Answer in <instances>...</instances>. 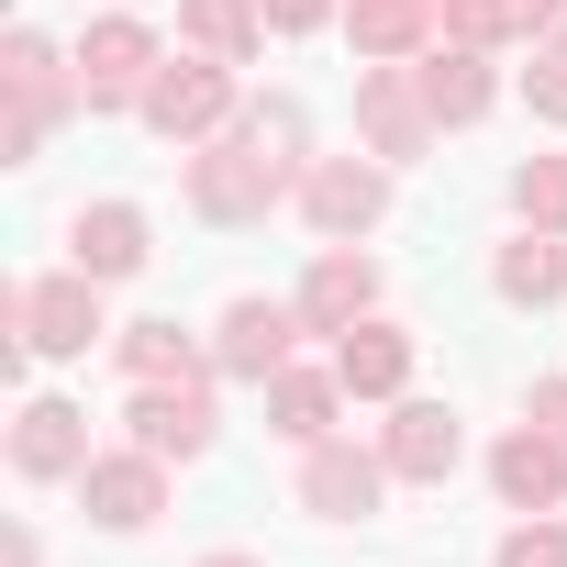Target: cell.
<instances>
[{
	"label": "cell",
	"instance_id": "obj_1",
	"mask_svg": "<svg viewBox=\"0 0 567 567\" xmlns=\"http://www.w3.org/2000/svg\"><path fill=\"white\" fill-rule=\"evenodd\" d=\"M0 368H23V357H90L112 323H101V278L68 267V278H12L0 290Z\"/></svg>",
	"mask_w": 567,
	"mask_h": 567
},
{
	"label": "cell",
	"instance_id": "obj_2",
	"mask_svg": "<svg viewBox=\"0 0 567 567\" xmlns=\"http://www.w3.org/2000/svg\"><path fill=\"white\" fill-rule=\"evenodd\" d=\"M290 178H301V167L278 156V145H256V134H212V145L189 156V212H200V223H267Z\"/></svg>",
	"mask_w": 567,
	"mask_h": 567
},
{
	"label": "cell",
	"instance_id": "obj_3",
	"mask_svg": "<svg viewBox=\"0 0 567 567\" xmlns=\"http://www.w3.org/2000/svg\"><path fill=\"white\" fill-rule=\"evenodd\" d=\"M167 145H212L223 134V112H234V68L223 56H178V68H156L145 79V101H134Z\"/></svg>",
	"mask_w": 567,
	"mask_h": 567
},
{
	"label": "cell",
	"instance_id": "obj_4",
	"mask_svg": "<svg viewBox=\"0 0 567 567\" xmlns=\"http://www.w3.org/2000/svg\"><path fill=\"white\" fill-rule=\"evenodd\" d=\"M301 212H312L323 245H357L390 212V156H323V167H301Z\"/></svg>",
	"mask_w": 567,
	"mask_h": 567
},
{
	"label": "cell",
	"instance_id": "obj_5",
	"mask_svg": "<svg viewBox=\"0 0 567 567\" xmlns=\"http://www.w3.org/2000/svg\"><path fill=\"white\" fill-rule=\"evenodd\" d=\"M123 434H134L145 456H167V467L212 456V379H145L134 412H123Z\"/></svg>",
	"mask_w": 567,
	"mask_h": 567
},
{
	"label": "cell",
	"instance_id": "obj_6",
	"mask_svg": "<svg viewBox=\"0 0 567 567\" xmlns=\"http://www.w3.org/2000/svg\"><path fill=\"white\" fill-rule=\"evenodd\" d=\"M79 512H90L101 534H145V523L167 512V456H145V445L90 456V467H79Z\"/></svg>",
	"mask_w": 567,
	"mask_h": 567
},
{
	"label": "cell",
	"instance_id": "obj_7",
	"mask_svg": "<svg viewBox=\"0 0 567 567\" xmlns=\"http://www.w3.org/2000/svg\"><path fill=\"white\" fill-rule=\"evenodd\" d=\"M312 323H301V301H234L223 323H212V368L223 379H278V368H290V346H301Z\"/></svg>",
	"mask_w": 567,
	"mask_h": 567
},
{
	"label": "cell",
	"instance_id": "obj_8",
	"mask_svg": "<svg viewBox=\"0 0 567 567\" xmlns=\"http://www.w3.org/2000/svg\"><path fill=\"white\" fill-rule=\"evenodd\" d=\"M156 68H167V56H156V34H145L134 12L90 23V45H79V90H90V112H134Z\"/></svg>",
	"mask_w": 567,
	"mask_h": 567
},
{
	"label": "cell",
	"instance_id": "obj_9",
	"mask_svg": "<svg viewBox=\"0 0 567 567\" xmlns=\"http://www.w3.org/2000/svg\"><path fill=\"white\" fill-rule=\"evenodd\" d=\"M357 123H368V156H390V167H412V156L445 134L412 68H368V79H357Z\"/></svg>",
	"mask_w": 567,
	"mask_h": 567
},
{
	"label": "cell",
	"instance_id": "obj_10",
	"mask_svg": "<svg viewBox=\"0 0 567 567\" xmlns=\"http://www.w3.org/2000/svg\"><path fill=\"white\" fill-rule=\"evenodd\" d=\"M379 489H390V456H368V445H346V434L301 445V512H323V523H368Z\"/></svg>",
	"mask_w": 567,
	"mask_h": 567
},
{
	"label": "cell",
	"instance_id": "obj_11",
	"mask_svg": "<svg viewBox=\"0 0 567 567\" xmlns=\"http://www.w3.org/2000/svg\"><path fill=\"white\" fill-rule=\"evenodd\" d=\"M379 456H390V478H456V456H467V434H456V412L445 401H401L390 412V434H379Z\"/></svg>",
	"mask_w": 567,
	"mask_h": 567
},
{
	"label": "cell",
	"instance_id": "obj_12",
	"mask_svg": "<svg viewBox=\"0 0 567 567\" xmlns=\"http://www.w3.org/2000/svg\"><path fill=\"white\" fill-rule=\"evenodd\" d=\"M489 489H501L512 512H556V501H567V445H556L545 423L501 434V445H489Z\"/></svg>",
	"mask_w": 567,
	"mask_h": 567
},
{
	"label": "cell",
	"instance_id": "obj_13",
	"mask_svg": "<svg viewBox=\"0 0 567 567\" xmlns=\"http://www.w3.org/2000/svg\"><path fill=\"white\" fill-rule=\"evenodd\" d=\"M368 301H379V267H368L357 245H323L312 278H301V323H312V334H357Z\"/></svg>",
	"mask_w": 567,
	"mask_h": 567
},
{
	"label": "cell",
	"instance_id": "obj_14",
	"mask_svg": "<svg viewBox=\"0 0 567 567\" xmlns=\"http://www.w3.org/2000/svg\"><path fill=\"white\" fill-rule=\"evenodd\" d=\"M12 467H23V478H79V467H90V412H79V401H23Z\"/></svg>",
	"mask_w": 567,
	"mask_h": 567
},
{
	"label": "cell",
	"instance_id": "obj_15",
	"mask_svg": "<svg viewBox=\"0 0 567 567\" xmlns=\"http://www.w3.org/2000/svg\"><path fill=\"white\" fill-rule=\"evenodd\" d=\"M334 379H346V401H401V390H412V334H401V323L334 334Z\"/></svg>",
	"mask_w": 567,
	"mask_h": 567
},
{
	"label": "cell",
	"instance_id": "obj_16",
	"mask_svg": "<svg viewBox=\"0 0 567 567\" xmlns=\"http://www.w3.org/2000/svg\"><path fill=\"white\" fill-rule=\"evenodd\" d=\"M156 245H145V212L134 200H101V212H79L68 223V267H90V278H134Z\"/></svg>",
	"mask_w": 567,
	"mask_h": 567
},
{
	"label": "cell",
	"instance_id": "obj_17",
	"mask_svg": "<svg viewBox=\"0 0 567 567\" xmlns=\"http://www.w3.org/2000/svg\"><path fill=\"white\" fill-rule=\"evenodd\" d=\"M423 101H434V123H478L489 101H501V79H489V45H434L423 68Z\"/></svg>",
	"mask_w": 567,
	"mask_h": 567
},
{
	"label": "cell",
	"instance_id": "obj_18",
	"mask_svg": "<svg viewBox=\"0 0 567 567\" xmlns=\"http://www.w3.org/2000/svg\"><path fill=\"white\" fill-rule=\"evenodd\" d=\"M334 401H346L334 368H278V379H267V423L290 434V445H323V434H334Z\"/></svg>",
	"mask_w": 567,
	"mask_h": 567
},
{
	"label": "cell",
	"instance_id": "obj_19",
	"mask_svg": "<svg viewBox=\"0 0 567 567\" xmlns=\"http://www.w3.org/2000/svg\"><path fill=\"white\" fill-rule=\"evenodd\" d=\"M346 34H357L368 68H390V56L434 45V0H346Z\"/></svg>",
	"mask_w": 567,
	"mask_h": 567
},
{
	"label": "cell",
	"instance_id": "obj_20",
	"mask_svg": "<svg viewBox=\"0 0 567 567\" xmlns=\"http://www.w3.org/2000/svg\"><path fill=\"white\" fill-rule=\"evenodd\" d=\"M178 34H189L200 56L245 68V56H256V34H267V12H256V0H178Z\"/></svg>",
	"mask_w": 567,
	"mask_h": 567
},
{
	"label": "cell",
	"instance_id": "obj_21",
	"mask_svg": "<svg viewBox=\"0 0 567 567\" xmlns=\"http://www.w3.org/2000/svg\"><path fill=\"white\" fill-rule=\"evenodd\" d=\"M489 278H501V301H523V312H534V301H567V245L523 223V245H501Z\"/></svg>",
	"mask_w": 567,
	"mask_h": 567
},
{
	"label": "cell",
	"instance_id": "obj_22",
	"mask_svg": "<svg viewBox=\"0 0 567 567\" xmlns=\"http://www.w3.org/2000/svg\"><path fill=\"white\" fill-rule=\"evenodd\" d=\"M112 346H123V368H134V390H145V379H212V357H200V346H189L178 323H123Z\"/></svg>",
	"mask_w": 567,
	"mask_h": 567
},
{
	"label": "cell",
	"instance_id": "obj_23",
	"mask_svg": "<svg viewBox=\"0 0 567 567\" xmlns=\"http://www.w3.org/2000/svg\"><path fill=\"white\" fill-rule=\"evenodd\" d=\"M512 212H523L534 234H567V156H523V167H512Z\"/></svg>",
	"mask_w": 567,
	"mask_h": 567
},
{
	"label": "cell",
	"instance_id": "obj_24",
	"mask_svg": "<svg viewBox=\"0 0 567 567\" xmlns=\"http://www.w3.org/2000/svg\"><path fill=\"white\" fill-rule=\"evenodd\" d=\"M434 34L445 45H501V34H523V0H434Z\"/></svg>",
	"mask_w": 567,
	"mask_h": 567
},
{
	"label": "cell",
	"instance_id": "obj_25",
	"mask_svg": "<svg viewBox=\"0 0 567 567\" xmlns=\"http://www.w3.org/2000/svg\"><path fill=\"white\" fill-rule=\"evenodd\" d=\"M501 567H567V523H512L501 534Z\"/></svg>",
	"mask_w": 567,
	"mask_h": 567
},
{
	"label": "cell",
	"instance_id": "obj_26",
	"mask_svg": "<svg viewBox=\"0 0 567 567\" xmlns=\"http://www.w3.org/2000/svg\"><path fill=\"white\" fill-rule=\"evenodd\" d=\"M523 101H534V112H545V123H567V45H556V56H534V68H523Z\"/></svg>",
	"mask_w": 567,
	"mask_h": 567
},
{
	"label": "cell",
	"instance_id": "obj_27",
	"mask_svg": "<svg viewBox=\"0 0 567 567\" xmlns=\"http://www.w3.org/2000/svg\"><path fill=\"white\" fill-rule=\"evenodd\" d=\"M256 12H267V34H323L334 0H256Z\"/></svg>",
	"mask_w": 567,
	"mask_h": 567
},
{
	"label": "cell",
	"instance_id": "obj_28",
	"mask_svg": "<svg viewBox=\"0 0 567 567\" xmlns=\"http://www.w3.org/2000/svg\"><path fill=\"white\" fill-rule=\"evenodd\" d=\"M534 423H545V434L567 445V379H534Z\"/></svg>",
	"mask_w": 567,
	"mask_h": 567
},
{
	"label": "cell",
	"instance_id": "obj_29",
	"mask_svg": "<svg viewBox=\"0 0 567 567\" xmlns=\"http://www.w3.org/2000/svg\"><path fill=\"white\" fill-rule=\"evenodd\" d=\"M567 23V0H523V34H556Z\"/></svg>",
	"mask_w": 567,
	"mask_h": 567
},
{
	"label": "cell",
	"instance_id": "obj_30",
	"mask_svg": "<svg viewBox=\"0 0 567 567\" xmlns=\"http://www.w3.org/2000/svg\"><path fill=\"white\" fill-rule=\"evenodd\" d=\"M12 567H45V545H34V534H12Z\"/></svg>",
	"mask_w": 567,
	"mask_h": 567
},
{
	"label": "cell",
	"instance_id": "obj_31",
	"mask_svg": "<svg viewBox=\"0 0 567 567\" xmlns=\"http://www.w3.org/2000/svg\"><path fill=\"white\" fill-rule=\"evenodd\" d=\"M200 567H267V556H245V545H223V556H200Z\"/></svg>",
	"mask_w": 567,
	"mask_h": 567
},
{
	"label": "cell",
	"instance_id": "obj_32",
	"mask_svg": "<svg viewBox=\"0 0 567 567\" xmlns=\"http://www.w3.org/2000/svg\"><path fill=\"white\" fill-rule=\"evenodd\" d=\"M556 45H567V23H556Z\"/></svg>",
	"mask_w": 567,
	"mask_h": 567
}]
</instances>
